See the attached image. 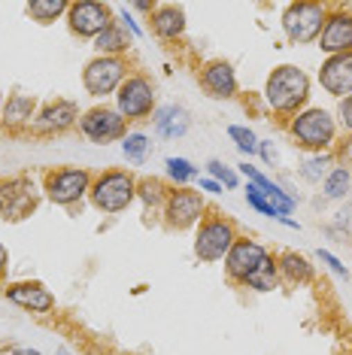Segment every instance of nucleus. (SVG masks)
<instances>
[{"label":"nucleus","instance_id":"nucleus-12","mask_svg":"<svg viewBox=\"0 0 352 355\" xmlns=\"http://www.w3.org/2000/svg\"><path fill=\"white\" fill-rule=\"evenodd\" d=\"M204 195L195 189H176L167 195V204H164V222L167 228H176V231H186L191 225L201 222L204 216Z\"/></svg>","mask_w":352,"mask_h":355},{"label":"nucleus","instance_id":"nucleus-37","mask_svg":"<svg viewBox=\"0 0 352 355\" xmlns=\"http://www.w3.org/2000/svg\"><path fill=\"white\" fill-rule=\"evenodd\" d=\"M122 25H125L127 31H131V34H134V37H140V34H143V31H140V25H137V21H134V19H131V15H127V10H122Z\"/></svg>","mask_w":352,"mask_h":355},{"label":"nucleus","instance_id":"nucleus-42","mask_svg":"<svg viewBox=\"0 0 352 355\" xmlns=\"http://www.w3.org/2000/svg\"><path fill=\"white\" fill-rule=\"evenodd\" d=\"M58 355H73V352H70V349H64V346H61V349H58Z\"/></svg>","mask_w":352,"mask_h":355},{"label":"nucleus","instance_id":"nucleus-28","mask_svg":"<svg viewBox=\"0 0 352 355\" xmlns=\"http://www.w3.org/2000/svg\"><path fill=\"white\" fill-rule=\"evenodd\" d=\"M164 167H167L170 180L179 185V189H186V182L197 176V167L191 164V161H186V158H167V161H164Z\"/></svg>","mask_w":352,"mask_h":355},{"label":"nucleus","instance_id":"nucleus-27","mask_svg":"<svg viewBox=\"0 0 352 355\" xmlns=\"http://www.w3.org/2000/svg\"><path fill=\"white\" fill-rule=\"evenodd\" d=\"M331 161H334L331 152H319V155H313L307 164L301 167V176L303 180H310V182H322L328 176V164H331Z\"/></svg>","mask_w":352,"mask_h":355},{"label":"nucleus","instance_id":"nucleus-40","mask_svg":"<svg viewBox=\"0 0 352 355\" xmlns=\"http://www.w3.org/2000/svg\"><path fill=\"white\" fill-rule=\"evenodd\" d=\"M6 268H10V255H6V249L3 243H0V279L6 277Z\"/></svg>","mask_w":352,"mask_h":355},{"label":"nucleus","instance_id":"nucleus-24","mask_svg":"<svg viewBox=\"0 0 352 355\" xmlns=\"http://www.w3.org/2000/svg\"><path fill=\"white\" fill-rule=\"evenodd\" d=\"M67 10H70L67 0H30V3H28L30 19L39 21V25H49V21H55L58 15H64Z\"/></svg>","mask_w":352,"mask_h":355},{"label":"nucleus","instance_id":"nucleus-30","mask_svg":"<svg viewBox=\"0 0 352 355\" xmlns=\"http://www.w3.org/2000/svg\"><path fill=\"white\" fill-rule=\"evenodd\" d=\"M228 137L237 143V149L243 152V155H255V152H258V137H255L249 128H243V125H228Z\"/></svg>","mask_w":352,"mask_h":355},{"label":"nucleus","instance_id":"nucleus-39","mask_svg":"<svg viewBox=\"0 0 352 355\" xmlns=\"http://www.w3.org/2000/svg\"><path fill=\"white\" fill-rule=\"evenodd\" d=\"M201 189L210 191V195H222V185L215 182V180H201Z\"/></svg>","mask_w":352,"mask_h":355},{"label":"nucleus","instance_id":"nucleus-34","mask_svg":"<svg viewBox=\"0 0 352 355\" xmlns=\"http://www.w3.org/2000/svg\"><path fill=\"white\" fill-rule=\"evenodd\" d=\"M319 258H322V264H328V270H334V273H337L340 279H349V270H346V264H343L337 255H331V252H328V249H319Z\"/></svg>","mask_w":352,"mask_h":355},{"label":"nucleus","instance_id":"nucleus-36","mask_svg":"<svg viewBox=\"0 0 352 355\" xmlns=\"http://www.w3.org/2000/svg\"><path fill=\"white\" fill-rule=\"evenodd\" d=\"M337 116H340V125L346 128V131H352V94H349V98H343V101H340Z\"/></svg>","mask_w":352,"mask_h":355},{"label":"nucleus","instance_id":"nucleus-31","mask_svg":"<svg viewBox=\"0 0 352 355\" xmlns=\"http://www.w3.org/2000/svg\"><path fill=\"white\" fill-rule=\"evenodd\" d=\"M276 279H279V270H276V261L270 258V264L264 270H258L255 277L246 282L249 288H255V292H270V288H276Z\"/></svg>","mask_w":352,"mask_h":355},{"label":"nucleus","instance_id":"nucleus-15","mask_svg":"<svg viewBox=\"0 0 352 355\" xmlns=\"http://www.w3.org/2000/svg\"><path fill=\"white\" fill-rule=\"evenodd\" d=\"M319 83L334 98H349L352 94V52L349 55H331L319 67Z\"/></svg>","mask_w":352,"mask_h":355},{"label":"nucleus","instance_id":"nucleus-25","mask_svg":"<svg viewBox=\"0 0 352 355\" xmlns=\"http://www.w3.org/2000/svg\"><path fill=\"white\" fill-rule=\"evenodd\" d=\"M349 185H352V173L346 167H334V171H328V176L322 180V191H325V198L337 200L349 191Z\"/></svg>","mask_w":352,"mask_h":355},{"label":"nucleus","instance_id":"nucleus-26","mask_svg":"<svg viewBox=\"0 0 352 355\" xmlns=\"http://www.w3.org/2000/svg\"><path fill=\"white\" fill-rule=\"evenodd\" d=\"M167 185L161 182V180H143V182H137V198H143V204L146 207H161L164 209V204H167Z\"/></svg>","mask_w":352,"mask_h":355},{"label":"nucleus","instance_id":"nucleus-38","mask_svg":"<svg viewBox=\"0 0 352 355\" xmlns=\"http://www.w3.org/2000/svg\"><path fill=\"white\" fill-rule=\"evenodd\" d=\"M258 149H261V155H264V161H267V164H274V158H276V152H274V146H270V143H258Z\"/></svg>","mask_w":352,"mask_h":355},{"label":"nucleus","instance_id":"nucleus-16","mask_svg":"<svg viewBox=\"0 0 352 355\" xmlns=\"http://www.w3.org/2000/svg\"><path fill=\"white\" fill-rule=\"evenodd\" d=\"M3 292L15 306H21V310H30V313H52L55 310V295L43 282H12Z\"/></svg>","mask_w":352,"mask_h":355},{"label":"nucleus","instance_id":"nucleus-10","mask_svg":"<svg viewBox=\"0 0 352 355\" xmlns=\"http://www.w3.org/2000/svg\"><path fill=\"white\" fill-rule=\"evenodd\" d=\"M79 131H82L91 143H113L127 137V119L118 110L109 107H94L79 116Z\"/></svg>","mask_w":352,"mask_h":355},{"label":"nucleus","instance_id":"nucleus-11","mask_svg":"<svg viewBox=\"0 0 352 355\" xmlns=\"http://www.w3.org/2000/svg\"><path fill=\"white\" fill-rule=\"evenodd\" d=\"M37 189L28 176H12V180L0 182V216L10 222L28 219L37 209Z\"/></svg>","mask_w":352,"mask_h":355},{"label":"nucleus","instance_id":"nucleus-5","mask_svg":"<svg viewBox=\"0 0 352 355\" xmlns=\"http://www.w3.org/2000/svg\"><path fill=\"white\" fill-rule=\"evenodd\" d=\"M125 79H127V64L125 58H113V55H98L82 70V85L91 98H107V94L118 92V85Z\"/></svg>","mask_w":352,"mask_h":355},{"label":"nucleus","instance_id":"nucleus-3","mask_svg":"<svg viewBox=\"0 0 352 355\" xmlns=\"http://www.w3.org/2000/svg\"><path fill=\"white\" fill-rule=\"evenodd\" d=\"M88 195H91V204L100 213H122L137 198V180L127 171H107V173L94 176Z\"/></svg>","mask_w":352,"mask_h":355},{"label":"nucleus","instance_id":"nucleus-35","mask_svg":"<svg viewBox=\"0 0 352 355\" xmlns=\"http://www.w3.org/2000/svg\"><path fill=\"white\" fill-rule=\"evenodd\" d=\"M334 158L340 161V167H346V171H352V137H349V140H343V143H340L337 152H334Z\"/></svg>","mask_w":352,"mask_h":355},{"label":"nucleus","instance_id":"nucleus-7","mask_svg":"<svg viewBox=\"0 0 352 355\" xmlns=\"http://www.w3.org/2000/svg\"><path fill=\"white\" fill-rule=\"evenodd\" d=\"M91 173L85 167H61L46 176V198L58 207H70L91 191Z\"/></svg>","mask_w":352,"mask_h":355},{"label":"nucleus","instance_id":"nucleus-8","mask_svg":"<svg viewBox=\"0 0 352 355\" xmlns=\"http://www.w3.org/2000/svg\"><path fill=\"white\" fill-rule=\"evenodd\" d=\"M270 255L267 249H264L261 243H255V240H246V237H237V243L231 246V252L225 255V270L228 277L240 282V286H246L255 273L264 270L270 264Z\"/></svg>","mask_w":352,"mask_h":355},{"label":"nucleus","instance_id":"nucleus-14","mask_svg":"<svg viewBox=\"0 0 352 355\" xmlns=\"http://www.w3.org/2000/svg\"><path fill=\"white\" fill-rule=\"evenodd\" d=\"M316 43L322 52H328V58H331V55H349L352 52V12H346V10L328 12L325 28Z\"/></svg>","mask_w":352,"mask_h":355},{"label":"nucleus","instance_id":"nucleus-41","mask_svg":"<svg viewBox=\"0 0 352 355\" xmlns=\"http://www.w3.org/2000/svg\"><path fill=\"white\" fill-rule=\"evenodd\" d=\"M10 355H43V352H37V349H30V346H25V349H15Z\"/></svg>","mask_w":352,"mask_h":355},{"label":"nucleus","instance_id":"nucleus-17","mask_svg":"<svg viewBox=\"0 0 352 355\" xmlns=\"http://www.w3.org/2000/svg\"><path fill=\"white\" fill-rule=\"evenodd\" d=\"M79 122V107L73 101H55L34 119L37 134H61Z\"/></svg>","mask_w":352,"mask_h":355},{"label":"nucleus","instance_id":"nucleus-1","mask_svg":"<svg viewBox=\"0 0 352 355\" xmlns=\"http://www.w3.org/2000/svg\"><path fill=\"white\" fill-rule=\"evenodd\" d=\"M264 98H267L270 110L283 112V116H298L310 98V76L294 64H279L267 76Z\"/></svg>","mask_w":352,"mask_h":355},{"label":"nucleus","instance_id":"nucleus-2","mask_svg":"<svg viewBox=\"0 0 352 355\" xmlns=\"http://www.w3.org/2000/svg\"><path fill=\"white\" fill-rule=\"evenodd\" d=\"M289 134L301 149H310L319 155V152H325L334 140H337V125H334V119L328 110L310 107V110H301L298 116H292Z\"/></svg>","mask_w":352,"mask_h":355},{"label":"nucleus","instance_id":"nucleus-33","mask_svg":"<svg viewBox=\"0 0 352 355\" xmlns=\"http://www.w3.org/2000/svg\"><path fill=\"white\" fill-rule=\"evenodd\" d=\"M206 171H210V176H213L215 182H225L228 189H237V182H240V180H237V173L231 171L228 164H222V161H215V158H213L210 164H206Z\"/></svg>","mask_w":352,"mask_h":355},{"label":"nucleus","instance_id":"nucleus-22","mask_svg":"<svg viewBox=\"0 0 352 355\" xmlns=\"http://www.w3.org/2000/svg\"><path fill=\"white\" fill-rule=\"evenodd\" d=\"M276 270H279V277L294 282V286H303V282L313 279V264H310L303 255H298V252H283L279 255L276 258Z\"/></svg>","mask_w":352,"mask_h":355},{"label":"nucleus","instance_id":"nucleus-4","mask_svg":"<svg viewBox=\"0 0 352 355\" xmlns=\"http://www.w3.org/2000/svg\"><path fill=\"white\" fill-rule=\"evenodd\" d=\"M325 19H328V6L301 0V3L285 6L283 31H285V37H289L294 46H303V43L319 40V34H322V28H325Z\"/></svg>","mask_w":352,"mask_h":355},{"label":"nucleus","instance_id":"nucleus-18","mask_svg":"<svg viewBox=\"0 0 352 355\" xmlns=\"http://www.w3.org/2000/svg\"><path fill=\"white\" fill-rule=\"evenodd\" d=\"M201 88L210 98L215 101H225V98H234L237 94V76H234V67L228 61H213L201 70Z\"/></svg>","mask_w":352,"mask_h":355},{"label":"nucleus","instance_id":"nucleus-13","mask_svg":"<svg viewBox=\"0 0 352 355\" xmlns=\"http://www.w3.org/2000/svg\"><path fill=\"white\" fill-rule=\"evenodd\" d=\"M67 21L73 34L94 40L113 25V10L107 3H98V0H76L67 10Z\"/></svg>","mask_w":352,"mask_h":355},{"label":"nucleus","instance_id":"nucleus-19","mask_svg":"<svg viewBox=\"0 0 352 355\" xmlns=\"http://www.w3.org/2000/svg\"><path fill=\"white\" fill-rule=\"evenodd\" d=\"M152 31L161 40H176L186 31V10L176 3H155L152 10Z\"/></svg>","mask_w":352,"mask_h":355},{"label":"nucleus","instance_id":"nucleus-23","mask_svg":"<svg viewBox=\"0 0 352 355\" xmlns=\"http://www.w3.org/2000/svg\"><path fill=\"white\" fill-rule=\"evenodd\" d=\"M127 46H131V40H127L125 28H118L116 21L103 31L100 37H94V49H98L100 55H113V58H122V52L127 49Z\"/></svg>","mask_w":352,"mask_h":355},{"label":"nucleus","instance_id":"nucleus-6","mask_svg":"<svg viewBox=\"0 0 352 355\" xmlns=\"http://www.w3.org/2000/svg\"><path fill=\"white\" fill-rule=\"evenodd\" d=\"M234 243H237V231L228 219H219V216L215 219H204L195 237V255L201 261L213 264V261H222Z\"/></svg>","mask_w":352,"mask_h":355},{"label":"nucleus","instance_id":"nucleus-29","mask_svg":"<svg viewBox=\"0 0 352 355\" xmlns=\"http://www.w3.org/2000/svg\"><path fill=\"white\" fill-rule=\"evenodd\" d=\"M122 149H125V158L134 161V164H143L146 161V152H149V137L146 134H127L122 140Z\"/></svg>","mask_w":352,"mask_h":355},{"label":"nucleus","instance_id":"nucleus-21","mask_svg":"<svg viewBox=\"0 0 352 355\" xmlns=\"http://www.w3.org/2000/svg\"><path fill=\"white\" fill-rule=\"evenodd\" d=\"M152 119H155V134L167 137V140L182 137L188 131V112L182 107H161V110H155Z\"/></svg>","mask_w":352,"mask_h":355},{"label":"nucleus","instance_id":"nucleus-32","mask_svg":"<svg viewBox=\"0 0 352 355\" xmlns=\"http://www.w3.org/2000/svg\"><path fill=\"white\" fill-rule=\"evenodd\" d=\"M246 200H249V207L252 209H258V213H264V216H270V219H276V213H274V207L267 204V198H264V191L258 189V185H246Z\"/></svg>","mask_w":352,"mask_h":355},{"label":"nucleus","instance_id":"nucleus-20","mask_svg":"<svg viewBox=\"0 0 352 355\" xmlns=\"http://www.w3.org/2000/svg\"><path fill=\"white\" fill-rule=\"evenodd\" d=\"M34 112H37V101L30 94H10L3 110H0V122L6 128H12V131H19V128L34 125V119H37Z\"/></svg>","mask_w":352,"mask_h":355},{"label":"nucleus","instance_id":"nucleus-9","mask_svg":"<svg viewBox=\"0 0 352 355\" xmlns=\"http://www.w3.org/2000/svg\"><path fill=\"white\" fill-rule=\"evenodd\" d=\"M116 110L122 112L127 122H131V119L152 116V110H155V88H152L149 79L140 73L127 76L116 92Z\"/></svg>","mask_w":352,"mask_h":355}]
</instances>
